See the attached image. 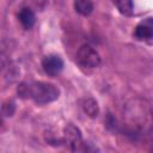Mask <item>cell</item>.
<instances>
[{
  "mask_svg": "<svg viewBox=\"0 0 153 153\" xmlns=\"http://www.w3.org/2000/svg\"><path fill=\"white\" fill-rule=\"evenodd\" d=\"M153 127L152 111L145 100L133 99L126 105L123 129L126 135L139 137Z\"/></svg>",
  "mask_w": 153,
  "mask_h": 153,
  "instance_id": "obj_1",
  "label": "cell"
},
{
  "mask_svg": "<svg viewBox=\"0 0 153 153\" xmlns=\"http://www.w3.org/2000/svg\"><path fill=\"white\" fill-rule=\"evenodd\" d=\"M18 96L23 99H31L37 104H48L60 96L57 86L44 81H24L18 86Z\"/></svg>",
  "mask_w": 153,
  "mask_h": 153,
  "instance_id": "obj_2",
  "label": "cell"
},
{
  "mask_svg": "<svg viewBox=\"0 0 153 153\" xmlns=\"http://www.w3.org/2000/svg\"><path fill=\"white\" fill-rule=\"evenodd\" d=\"M75 60L80 67L86 69H93L100 65V56L98 51L90 44H82L78 49Z\"/></svg>",
  "mask_w": 153,
  "mask_h": 153,
  "instance_id": "obj_3",
  "label": "cell"
},
{
  "mask_svg": "<svg viewBox=\"0 0 153 153\" xmlns=\"http://www.w3.org/2000/svg\"><path fill=\"white\" fill-rule=\"evenodd\" d=\"M63 143L71 149V151H80L82 149V135L80 129L72 124L68 123L65 128H63Z\"/></svg>",
  "mask_w": 153,
  "mask_h": 153,
  "instance_id": "obj_4",
  "label": "cell"
},
{
  "mask_svg": "<svg viewBox=\"0 0 153 153\" xmlns=\"http://www.w3.org/2000/svg\"><path fill=\"white\" fill-rule=\"evenodd\" d=\"M133 37L140 42L153 43V17H147L141 20L134 27Z\"/></svg>",
  "mask_w": 153,
  "mask_h": 153,
  "instance_id": "obj_5",
  "label": "cell"
},
{
  "mask_svg": "<svg viewBox=\"0 0 153 153\" xmlns=\"http://www.w3.org/2000/svg\"><path fill=\"white\" fill-rule=\"evenodd\" d=\"M42 67L44 72L50 75H57L63 68V60L59 55H47L42 60Z\"/></svg>",
  "mask_w": 153,
  "mask_h": 153,
  "instance_id": "obj_6",
  "label": "cell"
},
{
  "mask_svg": "<svg viewBox=\"0 0 153 153\" xmlns=\"http://www.w3.org/2000/svg\"><path fill=\"white\" fill-rule=\"evenodd\" d=\"M18 19H19L20 24L23 25V27L26 29V30L31 29V27L35 25V23H36L35 12H33L31 8H29V7H24V8H22V10L19 11V13H18Z\"/></svg>",
  "mask_w": 153,
  "mask_h": 153,
  "instance_id": "obj_7",
  "label": "cell"
},
{
  "mask_svg": "<svg viewBox=\"0 0 153 153\" xmlns=\"http://www.w3.org/2000/svg\"><path fill=\"white\" fill-rule=\"evenodd\" d=\"M74 10L79 14L87 17L93 11V2L92 0H74Z\"/></svg>",
  "mask_w": 153,
  "mask_h": 153,
  "instance_id": "obj_8",
  "label": "cell"
},
{
  "mask_svg": "<svg viewBox=\"0 0 153 153\" xmlns=\"http://www.w3.org/2000/svg\"><path fill=\"white\" fill-rule=\"evenodd\" d=\"M112 4L116 6L118 12L123 16H131L133 13V0H111Z\"/></svg>",
  "mask_w": 153,
  "mask_h": 153,
  "instance_id": "obj_9",
  "label": "cell"
},
{
  "mask_svg": "<svg viewBox=\"0 0 153 153\" xmlns=\"http://www.w3.org/2000/svg\"><path fill=\"white\" fill-rule=\"evenodd\" d=\"M82 110L85 111L86 115H88L90 117H96L99 112V108H98V103L93 99V98H87L82 102Z\"/></svg>",
  "mask_w": 153,
  "mask_h": 153,
  "instance_id": "obj_10",
  "label": "cell"
},
{
  "mask_svg": "<svg viewBox=\"0 0 153 153\" xmlns=\"http://www.w3.org/2000/svg\"><path fill=\"white\" fill-rule=\"evenodd\" d=\"M14 110H16V104L12 100H8V102L4 103V105H2V114L5 116H12Z\"/></svg>",
  "mask_w": 153,
  "mask_h": 153,
  "instance_id": "obj_11",
  "label": "cell"
}]
</instances>
